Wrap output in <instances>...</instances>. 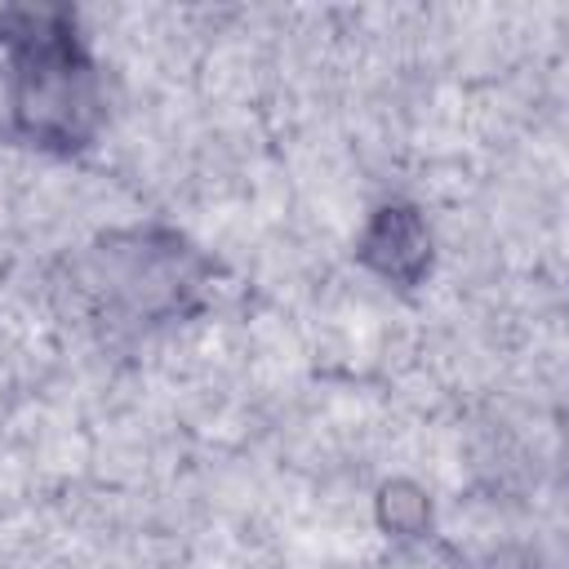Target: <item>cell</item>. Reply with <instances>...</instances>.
Masks as SVG:
<instances>
[{
	"label": "cell",
	"instance_id": "6da1fadb",
	"mask_svg": "<svg viewBox=\"0 0 569 569\" xmlns=\"http://www.w3.org/2000/svg\"><path fill=\"white\" fill-rule=\"evenodd\" d=\"M13 53V120L40 147H80L98 124L93 71L71 36L67 13L22 9L4 18Z\"/></svg>",
	"mask_w": 569,
	"mask_h": 569
},
{
	"label": "cell",
	"instance_id": "7a4b0ae2",
	"mask_svg": "<svg viewBox=\"0 0 569 569\" xmlns=\"http://www.w3.org/2000/svg\"><path fill=\"white\" fill-rule=\"evenodd\" d=\"M107 271L102 280L111 284V293L133 311V316H160L182 307V293L196 289V280L187 276L191 253L169 236V240H151V236H133L129 249H107Z\"/></svg>",
	"mask_w": 569,
	"mask_h": 569
},
{
	"label": "cell",
	"instance_id": "3957f363",
	"mask_svg": "<svg viewBox=\"0 0 569 569\" xmlns=\"http://www.w3.org/2000/svg\"><path fill=\"white\" fill-rule=\"evenodd\" d=\"M360 258L378 276H387L396 284H413L431 262V236H427V227H422V218L413 209L382 204L369 218L365 236H360Z\"/></svg>",
	"mask_w": 569,
	"mask_h": 569
},
{
	"label": "cell",
	"instance_id": "277c9868",
	"mask_svg": "<svg viewBox=\"0 0 569 569\" xmlns=\"http://www.w3.org/2000/svg\"><path fill=\"white\" fill-rule=\"evenodd\" d=\"M378 507H382L387 529H396V533H413L427 520V498L418 489H409V485H387L382 498H378Z\"/></svg>",
	"mask_w": 569,
	"mask_h": 569
}]
</instances>
